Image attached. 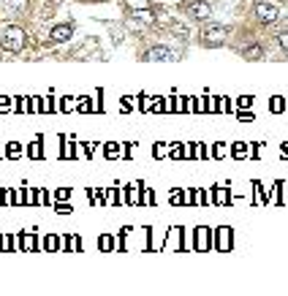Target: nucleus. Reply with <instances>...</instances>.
Masks as SVG:
<instances>
[{
  "label": "nucleus",
  "mask_w": 288,
  "mask_h": 296,
  "mask_svg": "<svg viewBox=\"0 0 288 296\" xmlns=\"http://www.w3.org/2000/svg\"><path fill=\"white\" fill-rule=\"evenodd\" d=\"M212 155H215V158H218V155H223V144H215L212 147Z\"/></svg>",
  "instance_id": "obj_40"
},
{
  "label": "nucleus",
  "mask_w": 288,
  "mask_h": 296,
  "mask_svg": "<svg viewBox=\"0 0 288 296\" xmlns=\"http://www.w3.org/2000/svg\"><path fill=\"white\" fill-rule=\"evenodd\" d=\"M76 106H79V111H90L93 106H90V98H76Z\"/></svg>",
  "instance_id": "obj_28"
},
{
  "label": "nucleus",
  "mask_w": 288,
  "mask_h": 296,
  "mask_svg": "<svg viewBox=\"0 0 288 296\" xmlns=\"http://www.w3.org/2000/svg\"><path fill=\"white\" fill-rule=\"evenodd\" d=\"M231 152H234V158H242V155H245V152H247V144H242V141H237V144L231 147Z\"/></svg>",
  "instance_id": "obj_24"
},
{
  "label": "nucleus",
  "mask_w": 288,
  "mask_h": 296,
  "mask_svg": "<svg viewBox=\"0 0 288 296\" xmlns=\"http://www.w3.org/2000/svg\"><path fill=\"white\" fill-rule=\"evenodd\" d=\"M49 35H52V41L55 44H63V41H68L71 35H74V28H71V25H55Z\"/></svg>",
  "instance_id": "obj_8"
},
{
  "label": "nucleus",
  "mask_w": 288,
  "mask_h": 296,
  "mask_svg": "<svg viewBox=\"0 0 288 296\" xmlns=\"http://www.w3.org/2000/svg\"><path fill=\"white\" fill-rule=\"evenodd\" d=\"M253 117H256L253 111H247V109H240V120H242V123H250V120H253Z\"/></svg>",
  "instance_id": "obj_33"
},
{
  "label": "nucleus",
  "mask_w": 288,
  "mask_h": 296,
  "mask_svg": "<svg viewBox=\"0 0 288 296\" xmlns=\"http://www.w3.org/2000/svg\"><path fill=\"white\" fill-rule=\"evenodd\" d=\"M123 199H128V204H142V185H133V187H128V190L123 193Z\"/></svg>",
  "instance_id": "obj_11"
},
{
  "label": "nucleus",
  "mask_w": 288,
  "mask_h": 296,
  "mask_svg": "<svg viewBox=\"0 0 288 296\" xmlns=\"http://www.w3.org/2000/svg\"><path fill=\"white\" fill-rule=\"evenodd\" d=\"M19 204H35V190H25V193H19Z\"/></svg>",
  "instance_id": "obj_19"
},
{
  "label": "nucleus",
  "mask_w": 288,
  "mask_h": 296,
  "mask_svg": "<svg viewBox=\"0 0 288 296\" xmlns=\"http://www.w3.org/2000/svg\"><path fill=\"white\" fill-rule=\"evenodd\" d=\"M103 155H106V158H114V155H120V147H117V144H106V147H103Z\"/></svg>",
  "instance_id": "obj_25"
},
{
  "label": "nucleus",
  "mask_w": 288,
  "mask_h": 296,
  "mask_svg": "<svg viewBox=\"0 0 288 296\" xmlns=\"http://www.w3.org/2000/svg\"><path fill=\"white\" fill-rule=\"evenodd\" d=\"M188 158H207L204 144H188Z\"/></svg>",
  "instance_id": "obj_15"
},
{
  "label": "nucleus",
  "mask_w": 288,
  "mask_h": 296,
  "mask_svg": "<svg viewBox=\"0 0 288 296\" xmlns=\"http://www.w3.org/2000/svg\"><path fill=\"white\" fill-rule=\"evenodd\" d=\"M250 104H253V98H250V95H242L240 101H237V106H240V109H247Z\"/></svg>",
  "instance_id": "obj_32"
},
{
  "label": "nucleus",
  "mask_w": 288,
  "mask_h": 296,
  "mask_svg": "<svg viewBox=\"0 0 288 296\" xmlns=\"http://www.w3.org/2000/svg\"><path fill=\"white\" fill-rule=\"evenodd\" d=\"M245 57H253V60H258V57H261V47H258V44H256V47H247Z\"/></svg>",
  "instance_id": "obj_26"
},
{
  "label": "nucleus",
  "mask_w": 288,
  "mask_h": 296,
  "mask_svg": "<svg viewBox=\"0 0 288 296\" xmlns=\"http://www.w3.org/2000/svg\"><path fill=\"white\" fill-rule=\"evenodd\" d=\"M185 11L191 16H196V19H209V14H212V6L209 3H204V0H196V3H188Z\"/></svg>",
  "instance_id": "obj_5"
},
{
  "label": "nucleus",
  "mask_w": 288,
  "mask_h": 296,
  "mask_svg": "<svg viewBox=\"0 0 288 296\" xmlns=\"http://www.w3.org/2000/svg\"><path fill=\"white\" fill-rule=\"evenodd\" d=\"M142 204H155V193H152L150 187H144L142 190Z\"/></svg>",
  "instance_id": "obj_22"
},
{
  "label": "nucleus",
  "mask_w": 288,
  "mask_h": 296,
  "mask_svg": "<svg viewBox=\"0 0 288 296\" xmlns=\"http://www.w3.org/2000/svg\"><path fill=\"white\" fill-rule=\"evenodd\" d=\"M130 16H133V19H139V22H144V25H152V22H155V14H152L150 8H133V11H130Z\"/></svg>",
  "instance_id": "obj_10"
},
{
  "label": "nucleus",
  "mask_w": 288,
  "mask_h": 296,
  "mask_svg": "<svg viewBox=\"0 0 288 296\" xmlns=\"http://www.w3.org/2000/svg\"><path fill=\"white\" fill-rule=\"evenodd\" d=\"M283 155H286V158H288V144H283Z\"/></svg>",
  "instance_id": "obj_42"
},
{
  "label": "nucleus",
  "mask_w": 288,
  "mask_h": 296,
  "mask_svg": "<svg viewBox=\"0 0 288 296\" xmlns=\"http://www.w3.org/2000/svg\"><path fill=\"white\" fill-rule=\"evenodd\" d=\"M174 109H177V111H185L188 109V98H182V95L174 98Z\"/></svg>",
  "instance_id": "obj_27"
},
{
  "label": "nucleus",
  "mask_w": 288,
  "mask_h": 296,
  "mask_svg": "<svg viewBox=\"0 0 288 296\" xmlns=\"http://www.w3.org/2000/svg\"><path fill=\"white\" fill-rule=\"evenodd\" d=\"M174 52L169 47H152L150 52H144V60L147 62H163V60H174Z\"/></svg>",
  "instance_id": "obj_4"
},
{
  "label": "nucleus",
  "mask_w": 288,
  "mask_h": 296,
  "mask_svg": "<svg viewBox=\"0 0 288 296\" xmlns=\"http://www.w3.org/2000/svg\"><path fill=\"white\" fill-rule=\"evenodd\" d=\"M277 44H280V47L288 52V33H286V30H283V33H277Z\"/></svg>",
  "instance_id": "obj_31"
},
{
  "label": "nucleus",
  "mask_w": 288,
  "mask_h": 296,
  "mask_svg": "<svg viewBox=\"0 0 288 296\" xmlns=\"http://www.w3.org/2000/svg\"><path fill=\"white\" fill-rule=\"evenodd\" d=\"M130 152H133V144H125V147H123V155H125V158H128Z\"/></svg>",
  "instance_id": "obj_41"
},
{
  "label": "nucleus",
  "mask_w": 288,
  "mask_h": 296,
  "mask_svg": "<svg viewBox=\"0 0 288 296\" xmlns=\"http://www.w3.org/2000/svg\"><path fill=\"white\" fill-rule=\"evenodd\" d=\"M28 158H33V160H41L44 158V141H41V136H35V141H30V144H28Z\"/></svg>",
  "instance_id": "obj_9"
},
{
  "label": "nucleus",
  "mask_w": 288,
  "mask_h": 296,
  "mask_svg": "<svg viewBox=\"0 0 288 296\" xmlns=\"http://www.w3.org/2000/svg\"><path fill=\"white\" fill-rule=\"evenodd\" d=\"M280 193H283L280 201H283V204H288V182H283V185H280Z\"/></svg>",
  "instance_id": "obj_35"
},
{
  "label": "nucleus",
  "mask_w": 288,
  "mask_h": 296,
  "mask_svg": "<svg viewBox=\"0 0 288 296\" xmlns=\"http://www.w3.org/2000/svg\"><path fill=\"white\" fill-rule=\"evenodd\" d=\"M35 199H38L35 204H49V193L47 190H35Z\"/></svg>",
  "instance_id": "obj_29"
},
{
  "label": "nucleus",
  "mask_w": 288,
  "mask_h": 296,
  "mask_svg": "<svg viewBox=\"0 0 288 296\" xmlns=\"http://www.w3.org/2000/svg\"><path fill=\"white\" fill-rule=\"evenodd\" d=\"M185 199H188L185 190H174L172 193V204H177V207H179V204H185Z\"/></svg>",
  "instance_id": "obj_21"
},
{
  "label": "nucleus",
  "mask_w": 288,
  "mask_h": 296,
  "mask_svg": "<svg viewBox=\"0 0 288 296\" xmlns=\"http://www.w3.org/2000/svg\"><path fill=\"white\" fill-rule=\"evenodd\" d=\"M152 152H155V158H163L166 147H163V144H155V150H152Z\"/></svg>",
  "instance_id": "obj_37"
},
{
  "label": "nucleus",
  "mask_w": 288,
  "mask_h": 296,
  "mask_svg": "<svg viewBox=\"0 0 288 296\" xmlns=\"http://www.w3.org/2000/svg\"><path fill=\"white\" fill-rule=\"evenodd\" d=\"M269 109H272L274 114H283V111H286V101H283L280 95H274V98H269Z\"/></svg>",
  "instance_id": "obj_16"
},
{
  "label": "nucleus",
  "mask_w": 288,
  "mask_h": 296,
  "mask_svg": "<svg viewBox=\"0 0 288 296\" xmlns=\"http://www.w3.org/2000/svg\"><path fill=\"white\" fill-rule=\"evenodd\" d=\"M11 106H14V104H11V98H8V95H0V111H8Z\"/></svg>",
  "instance_id": "obj_30"
},
{
  "label": "nucleus",
  "mask_w": 288,
  "mask_h": 296,
  "mask_svg": "<svg viewBox=\"0 0 288 296\" xmlns=\"http://www.w3.org/2000/svg\"><path fill=\"white\" fill-rule=\"evenodd\" d=\"M47 111H55V95L47 98Z\"/></svg>",
  "instance_id": "obj_39"
},
{
  "label": "nucleus",
  "mask_w": 288,
  "mask_h": 296,
  "mask_svg": "<svg viewBox=\"0 0 288 296\" xmlns=\"http://www.w3.org/2000/svg\"><path fill=\"white\" fill-rule=\"evenodd\" d=\"M98 248L101 250H114V239H112L109 234H103L101 239H98Z\"/></svg>",
  "instance_id": "obj_18"
},
{
  "label": "nucleus",
  "mask_w": 288,
  "mask_h": 296,
  "mask_svg": "<svg viewBox=\"0 0 288 296\" xmlns=\"http://www.w3.org/2000/svg\"><path fill=\"white\" fill-rule=\"evenodd\" d=\"M60 248V239H57V236H52L49 234L47 239H44V250H57Z\"/></svg>",
  "instance_id": "obj_20"
},
{
  "label": "nucleus",
  "mask_w": 288,
  "mask_h": 296,
  "mask_svg": "<svg viewBox=\"0 0 288 296\" xmlns=\"http://www.w3.org/2000/svg\"><path fill=\"white\" fill-rule=\"evenodd\" d=\"M55 209H57L60 215H68V212H71V207H68V204H55Z\"/></svg>",
  "instance_id": "obj_36"
},
{
  "label": "nucleus",
  "mask_w": 288,
  "mask_h": 296,
  "mask_svg": "<svg viewBox=\"0 0 288 296\" xmlns=\"http://www.w3.org/2000/svg\"><path fill=\"white\" fill-rule=\"evenodd\" d=\"M74 104H76L74 98H63V109H65V111H68V109H71V106H74Z\"/></svg>",
  "instance_id": "obj_38"
},
{
  "label": "nucleus",
  "mask_w": 288,
  "mask_h": 296,
  "mask_svg": "<svg viewBox=\"0 0 288 296\" xmlns=\"http://www.w3.org/2000/svg\"><path fill=\"white\" fill-rule=\"evenodd\" d=\"M169 155H172L174 160H185V158H188V147H185V144H174Z\"/></svg>",
  "instance_id": "obj_17"
},
{
  "label": "nucleus",
  "mask_w": 288,
  "mask_h": 296,
  "mask_svg": "<svg viewBox=\"0 0 288 296\" xmlns=\"http://www.w3.org/2000/svg\"><path fill=\"white\" fill-rule=\"evenodd\" d=\"M277 6H272V3H258L256 6V16H258V22H274L277 19Z\"/></svg>",
  "instance_id": "obj_6"
},
{
  "label": "nucleus",
  "mask_w": 288,
  "mask_h": 296,
  "mask_svg": "<svg viewBox=\"0 0 288 296\" xmlns=\"http://www.w3.org/2000/svg\"><path fill=\"white\" fill-rule=\"evenodd\" d=\"M228 38V28L226 25H207L201 30V41L209 44V47H220V44H226Z\"/></svg>",
  "instance_id": "obj_2"
},
{
  "label": "nucleus",
  "mask_w": 288,
  "mask_h": 296,
  "mask_svg": "<svg viewBox=\"0 0 288 296\" xmlns=\"http://www.w3.org/2000/svg\"><path fill=\"white\" fill-rule=\"evenodd\" d=\"M231 242H234V231L228 226H220L218 231H215V248L218 250H231Z\"/></svg>",
  "instance_id": "obj_3"
},
{
  "label": "nucleus",
  "mask_w": 288,
  "mask_h": 296,
  "mask_svg": "<svg viewBox=\"0 0 288 296\" xmlns=\"http://www.w3.org/2000/svg\"><path fill=\"white\" fill-rule=\"evenodd\" d=\"M0 158H3V155H0Z\"/></svg>",
  "instance_id": "obj_43"
},
{
  "label": "nucleus",
  "mask_w": 288,
  "mask_h": 296,
  "mask_svg": "<svg viewBox=\"0 0 288 296\" xmlns=\"http://www.w3.org/2000/svg\"><path fill=\"white\" fill-rule=\"evenodd\" d=\"M19 155H22V144H16V141H8L6 150H3V158H11V160H14V158H19Z\"/></svg>",
  "instance_id": "obj_12"
},
{
  "label": "nucleus",
  "mask_w": 288,
  "mask_h": 296,
  "mask_svg": "<svg viewBox=\"0 0 288 296\" xmlns=\"http://www.w3.org/2000/svg\"><path fill=\"white\" fill-rule=\"evenodd\" d=\"M253 190H256V204H267V196H264V190H261L258 182H253Z\"/></svg>",
  "instance_id": "obj_23"
},
{
  "label": "nucleus",
  "mask_w": 288,
  "mask_h": 296,
  "mask_svg": "<svg viewBox=\"0 0 288 296\" xmlns=\"http://www.w3.org/2000/svg\"><path fill=\"white\" fill-rule=\"evenodd\" d=\"M0 47L6 49V52H22L25 49V30L16 28V25H8L6 30H3V35H0Z\"/></svg>",
  "instance_id": "obj_1"
},
{
  "label": "nucleus",
  "mask_w": 288,
  "mask_h": 296,
  "mask_svg": "<svg viewBox=\"0 0 288 296\" xmlns=\"http://www.w3.org/2000/svg\"><path fill=\"white\" fill-rule=\"evenodd\" d=\"M68 196H71V190H68V187H60V190L55 193V199H60V201H65Z\"/></svg>",
  "instance_id": "obj_34"
},
{
  "label": "nucleus",
  "mask_w": 288,
  "mask_h": 296,
  "mask_svg": "<svg viewBox=\"0 0 288 296\" xmlns=\"http://www.w3.org/2000/svg\"><path fill=\"white\" fill-rule=\"evenodd\" d=\"M212 196H215V204H231V193L226 187H215Z\"/></svg>",
  "instance_id": "obj_13"
},
{
  "label": "nucleus",
  "mask_w": 288,
  "mask_h": 296,
  "mask_svg": "<svg viewBox=\"0 0 288 296\" xmlns=\"http://www.w3.org/2000/svg\"><path fill=\"white\" fill-rule=\"evenodd\" d=\"M212 248V231L207 226L196 228V250H209Z\"/></svg>",
  "instance_id": "obj_7"
},
{
  "label": "nucleus",
  "mask_w": 288,
  "mask_h": 296,
  "mask_svg": "<svg viewBox=\"0 0 288 296\" xmlns=\"http://www.w3.org/2000/svg\"><path fill=\"white\" fill-rule=\"evenodd\" d=\"M19 242H22V250H38V239L33 234H22Z\"/></svg>",
  "instance_id": "obj_14"
}]
</instances>
